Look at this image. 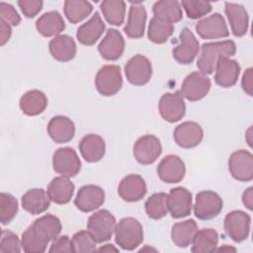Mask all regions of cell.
I'll return each instance as SVG.
<instances>
[{"label": "cell", "instance_id": "cell-1", "mask_svg": "<svg viewBox=\"0 0 253 253\" xmlns=\"http://www.w3.org/2000/svg\"><path fill=\"white\" fill-rule=\"evenodd\" d=\"M236 52V45L233 41L207 42L201 47V54L197 61V67L203 74H211L219 58L230 57Z\"/></svg>", "mask_w": 253, "mask_h": 253}, {"label": "cell", "instance_id": "cell-2", "mask_svg": "<svg viewBox=\"0 0 253 253\" xmlns=\"http://www.w3.org/2000/svg\"><path fill=\"white\" fill-rule=\"evenodd\" d=\"M115 241L122 249H135L143 241L142 225L133 217L122 218L116 226Z\"/></svg>", "mask_w": 253, "mask_h": 253}, {"label": "cell", "instance_id": "cell-3", "mask_svg": "<svg viewBox=\"0 0 253 253\" xmlns=\"http://www.w3.org/2000/svg\"><path fill=\"white\" fill-rule=\"evenodd\" d=\"M117 222L115 216L107 210H100L92 213L87 221V230L97 243L111 239L116 230Z\"/></svg>", "mask_w": 253, "mask_h": 253}, {"label": "cell", "instance_id": "cell-4", "mask_svg": "<svg viewBox=\"0 0 253 253\" xmlns=\"http://www.w3.org/2000/svg\"><path fill=\"white\" fill-rule=\"evenodd\" d=\"M123 85L121 68L118 65L108 64L102 66L95 78V86L97 91L106 97L117 94Z\"/></svg>", "mask_w": 253, "mask_h": 253}, {"label": "cell", "instance_id": "cell-5", "mask_svg": "<svg viewBox=\"0 0 253 253\" xmlns=\"http://www.w3.org/2000/svg\"><path fill=\"white\" fill-rule=\"evenodd\" d=\"M222 200L213 191H202L196 196L194 213L202 220H209L216 217L222 210Z\"/></svg>", "mask_w": 253, "mask_h": 253}, {"label": "cell", "instance_id": "cell-6", "mask_svg": "<svg viewBox=\"0 0 253 253\" xmlns=\"http://www.w3.org/2000/svg\"><path fill=\"white\" fill-rule=\"evenodd\" d=\"M53 170L67 178L76 176L81 169L80 159L71 147H60L53 153L52 156Z\"/></svg>", "mask_w": 253, "mask_h": 253}, {"label": "cell", "instance_id": "cell-7", "mask_svg": "<svg viewBox=\"0 0 253 253\" xmlns=\"http://www.w3.org/2000/svg\"><path fill=\"white\" fill-rule=\"evenodd\" d=\"M162 152V146L158 137L152 134L140 136L133 145V156L142 165H149L156 161Z\"/></svg>", "mask_w": 253, "mask_h": 253}, {"label": "cell", "instance_id": "cell-8", "mask_svg": "<svg viewBox=\"0 0 253 253\" xmlns=\"http://www.w3.org/2000/svg\"><path fill=\"white\" fill-rule=\"evenodd\" d=\"M224 230L235 242L245 240L250 232L251 217L242 211H232L224 217Z\"/></svg>", "mask_w": 253, "mask_h": 253}, {"label": "cell", "instance_id": "cell-9", "mask_svg": "<svg viewBox=\"0 0 253 253\" xmlns=\"http://www.w3.org/2000/svg\"><path fill=\"white\" fill-rule=\"evenodd\" d=\"M125 74L130 84L134 86H142L151 78V63L144 55L136 54L126 62L125 66Z\"/></svg>", "mask_w": 253, "mask_h": 253}, {"label": "cell", "instance_id": "cell-10", "mask_svg": "<svg viewBox=\"0 0 253 253\" xmlns=\"http://www.w3.org/2000/svg\"><path fill=\"white\" fill-rule=\"evenodd\" d=\"M211 79L206 74L195 71L184 79L180 93L187 100L196 102L206 97L211 89Z\"/></svg>", "mask_w": 253, "mask_h": 253}, {"label": "cell", "instance_id": "cell-11", "mask_svg": "<svg viewBox=\"0 0 253 253\" xmlns=\"http://www.w3.org/2000/svg\"><path fill=\"white\" fill-rule=\"evenodd\" d=\"M228 170L231 176L237 181H251L253 179L252 153L244 149L234 151L228 159Z\"/></svg>", "mask_w": 253, "mask_h": 253}, {"label": "cell", "instance_id": "cell-12", "mask_svg": "<svg viewBox=\"0 0 253 253\" xmlns=\"http://www.w3.org/2000/svg\"><path fill=\"white\" fill-rule=\"evenodd\" d=\"M179 40V44L172 50L173 57L180 64H190L200 50L199 42L188 28H184L181 31Z\"/></svg>", "mask_w": 253, "mask_h": 253}, {"label": "cell", "instance_id": "cell-13", "mask_svg": "<svg viewBox=\"0 0 253 253\" xmlns=\"http://www.w3.org/2000/svg\"><path fill=\"white\" fill-rule=\"evenodd\" d=\"M159 113L163 120L168 123L180 121L186 112V106L182 94L177 91L174 93H165L159 101Z\"/></svg>", "mask_w": 253, "mask_h": 253}, {"label": "cell", "instance_id": "cell-14", "mask_svg": "<svg viewBox=\"0 0 253 253\" xmlns=\"http://www.w3.org/2000/svg\"><path fill=\"white\" fill-rule=\"evenodd\" d=\"M195 28L198 35L205 40L222 39L229 35L224 18L218 13L200 20Z\"/></svg>", "mask_w": 253, "mask_h": 253}, {"label": "cell", "instance_id": "cell-15", "mask_svg": "<svg viewBox=\"0 0 253 253\" xmlns=\"http://www.w3.org/2000/svg\"><path fill=\"white\" fill-rule=\"evenodd\" d=\"M105 202L104 190L97 185L81 187L74 200L76 208L83 212H90L100 208Z\"/></svg>", "mask_w": 253, "mask_h": 253}, {"label": "cell", "instance_id": "cell-16", "mask_svg": "<svg viewBox=\"0 0 253 253\" xmlns=\"http://www.w3.org/2000/svg\"><path fill=\"white\" fill-rule=\"evenodd\" d=\"M167 207L174 218L188 216L192 211V194L184 187L171 189L167 196Z\"/></svg>", "mask_w": 253, "mask_h": 253}, {"label": "cell", "instance_id": "cell-17", "mask_svg": "<svg viewBox=\"0 0 253 253\" xmlns=\"http://www.w3.org/2000/svg\"><path fill=\"white\" fill-rule=\"evenodd\" d=\"M186 168L183 160L174 154L166 155L157 166V174L161 181L173 184L183 180Z\"/></svg>", "mask_w": 253, "mask_h": 253}, {"label": "cell", "instance_id": "cell-18", "mask_svg": "<svg viewBox=\"0 0 253 253\" xmlns=\"http://www.w3.org/2000/svg\"><path fill=\"white\" fill-rule=\"evenodd\" d=\"M173 137L180 147L193 148L201 143L204 137V131L199 124L195 122H184L176 126Z\"/></svg>", "mask_w": 253, "mask_h": 253}, {"label": "cell", "instance_id": "cell-19", "mask_svg": "<svg viewBox=\"0 0 253 253\" xmlns=\"http://www.w3.org/2000/svg\"><path fill=\"white\" fill-rule=\"evenodd\" d=\"M147 188L144 179L137 174H130L122 179L118 187L119 196L126 202L140 201L146 194Z\"/></svg>", "mask_w": 253, "mask_h": 253}, {"label": "cell", "instance_id": "cell-20", "mask_svg": "<svg viewBox=\"0 0 253 253\" xmlns=\"http://www.w3.org/2000/svg\"><path fill=\"white\" fill-rule=\"evenodd\" d=\"M214 71L215 83L220 87L228 88L232 87L237 82L240 73V65L236 60L223 56L217 61Z\"/></svg>", "mask_w": 253, "mask_h": 253}, {"label": "cell", "instance_id": "cell-21", "mask_svg": "<svg viewBox=\"0 0 253 253\" xmlns=\"http://www.w3.org/2000/svg\"><path fill=\"white\" fill-rule=\"evenodd\" d=\"M98 50L107 60L119 59L125 50V40L116 29H109L106 36L98 45Z\"/></svg>", "mask_w": 253, "mask_h": 253}, {"label": "cell", "instance_id": "cell-22", "mask_svg": "<svg viewBox=\"0 0 253 253\" xmlns=\"http://www.w3.org/2000/svg\"><path fill=\"white\" fill-rule=\"evenodd\" d=\"M46 130L54 142L65 143L74 137L75 126L69 118L64 116H55L48 122Z\"/></svg>", "mask_w": 253, "mask_h": 253}, {"label": "cell", "instance_id": "cell-23", "mask_svg": "<svg viewBox=\"0 0 253 253\" xmlns=\"http://www.w3.org/2000/svg\"><path fill=\"white\" fill-rule=\"evenodd\" d=\"M146 10L140 2H134L129 8L127 22L124 28L126 35L130 39H139L143 36L146 23Z\"/></svg>", "mask_w": 253, "mask_h": 253}, {"label": "cell", "instance_id": "cell-24", "mask_svg": "<svg viewBox=\"0 0 253 253\" xmlns=\"http://www.w3.org/2000/svg\"><path fill=\"white\" fill-rule=\"evenodd\" d=\"M224 12L230 24L232 34L235 37H243L248 30L249 17L246 9L236 3L225 2Z\"/></svg>", "mask_w": 253, "mask_h": 253}, {"label": "cell", "instance_id": "cell-25", "mask_svg": "<svg viewBox=\"0 0 253 253\" xmlns=\"http://www.w3.org/2000/svg\"><path fill=\"white\" fill-rule=\"evenodd\" d=\"M105 31V24L98 12L89 21L81 25L76 33V38L84 45H93Z\"/></svg>", "mask_w": 253, "mask_h": 253}, {"label": "cell", "instance_id": "cell-26", "mask_svg": "<svg viewBox=\"0 0 253 253\" xmlns=\"http://www.w3.org/2000/svg\"><path fill=\"white\" fill-rule=\"evenodd\" d=\"M79 150L85 161L90 163L98 162L105 155V141L100 135L89 133L80 140Z\"/></svg>", "mask_w": 253, "mask_h": 253}, {"label": "cell", "instance_id": "cell-27", "mask_svg": "<svg viewBox=\"0 0 253 253\" xmlns=\"http://www.w3.org/2000/svg\"><path fill=\"white\" fill-rule=\"evenodd\" d=\"M52 57L61 62H67L76 55V43L68 35H58L54 37L48 44Z\"/></svg>", "mask_w": 253, "mask_h": 253}, {"label": "cell", "instance_id": "cell-28", "mask_svg": "<svg viewBox=\"0 0 253 253\" xmlns=\"http://www.w3.org/2000/svg\"><path fill=\"white\" fill-rule=\"evenodd\" d=\"M74 189V184L69 180V178L59 176L50 181L47 186L46 193L50 201L58 205H64L71 200Z\"/></svg>", "mask_w": 253, "mask_h": 253}, {"label": "cell", "instance_id": "cell-29", "mask_svg": "<svg viewBox=\"0 0 253 253\" xmlns=\"http://www.w3.org/2000/svg\"><path fill=\"white\" fill-rule=\"evenodd\" d=\"M50 205L47 193L41 188H34L22 196V207L31 214H40L45 211Z\"/></svg>", "mask_w": 253, "mask_h": 253}, {"label": "cell", "instance_id": "cell-30", "mask_svg": "<svg viewBox=\"0 0 253 253\" xmlns=\"http://www.w3.org/2000/svg\"><path fill=\"white\" fill-rule=\"evenodd\" d=\"M36 28L43 37H56L65 29V23L57 11H49L37 20Z\"/></svg>", "mask_w": 253, "mask_h": 253}, {"label": "cell", "instance_id": "cell-31", "mask_svg": "<svg viewBox=\"0 0 253 253\" xmlns=\"http://www.w3.org/2000/svg\"><path fill=\"white\" fill-rule=\"evenodd\" d=\"M19 106L25 115L38 116L45 110L47 98L44 93L40 90H30L21 97Z\"/></svg>", "mask_w": 253, "mask_h": 253}, {"label": "cell", "instance_id": "cell-32", "mask_svg": "<svg viewBox=\"0 0 253 253\" xmlns=\"http://www.w3.org/2000/svg\"><path fill=\"white\" fill-rule=\"evenodd\" d=\"M197 231L198 224L194 219L176 222L171 229V239L176 246L185 248L192 243Z\"/></svg>", "mask_w": 253, "mask_h": 253}, {"label": "cell", "instance_id": "cell-33", "mask_svg": "<svg viewBox=\"0 0 253 253\" xmlns=\"http://www.w3.org/2000/svg\"><path fill=\"white\" fill-rule=\"evenodd\" d=\"M152 12L155 18L174 24L182 20L181 4L176 0H161L154 3Z\"/></svg>", "mask_w": 253, "mask_h": 253}, {"label": "cell", "instance_id": "cell-34", "mask_svg": "<svg viewBox=\"0 0 253 253\" xmlns=\"http://www.w3.org/2000/svg\"><path fill=\"white\" fill-rule=\"evenodd\" d=\"M32 226L47 242L54 240L59 235L62 228L59 218L53 214H44L37 218Z\"/></svg>", "mask_w": 253, "mask_h": 253}, {"label": "cell", "instance_id": "cell-35", "mask_svg": "<svg viewBox=\"0 0 253 253\" xmlns=\"http://www.w3.org/2000/svg\"><path fill=\"white\" fill-rule=\"evenodd\" d=\"M218 243V234L212 228L198 230L192 241V252L206 253L215 251Z\"/></svg>", "mask_w": 253, "mask_h": 253}, {"label": "cell", "instance_id": "cell-36", "mask_svg": "<svg viewBox=\"0 0 253 253\" xmlns=\"http://www.w3.org/2000/svg\"><path fill=\"white\" fill-rule=\"evenodd\" d=\"M64 15L71 24H76L87 18L93 11V6L89 1L67 0L63 7Z\"/></svg>", "mask_w": 253, "mask_h": 253}, {"label": "cell", "instance_id": "cell-37", "mask_svg": "<svg viewBox=\"0 0 253 253\" xmlns=\"http://www.w3.org/2000/svg\"><path fill=\"white\" fill-rule=\"evenodd\" d=\"M101 11L111 25L120 26L125 21L126 3L122 0H105L100 5Z\"/></svg>", "mask_w": 253, "mask_h": 253}, {"label": "cell", "instance_id": "cell-38", "mask_svg": "<svg viewBox=\"0 0 253 253\" xmlns=\"http://www.w3.org/2000/svg\"><path fill=\"white\" fill-rule=\"evenodd\" d=\"M173 31V24L153 17L149 22L147 37L154 43H164L172 36Z\"/></svg>", "mask_w": 253, "mask_h": 253}, {"label": "cell", "instance_id": "cell-39", "mask_svg": "<svg viewBox=\"0 0 253 253\" xmlns=\"http://www.w3.org/2000/svg\"><path fill=\"white\" fill-rule=\"evenodd\" d=\"M167 194L160 192L151 195L145 202V212L152 219H160L168 212Z\"/></svg>", "mask_w": 253, "mask_h": 253}, {"label": "cell", "instance_id": "cell-40", "mask_svg": "<svg viewBox=\"0 0 253 253\" xmlns=\"http://www.w3.org/2000/svg\"><path fill=\"white\" fill-rule=\"evenodd\" d=\"M21 244L22 249L27 253H42L45 251L48 242L30 225L22 234Z\"/></svg>", "mask_w": 253, "mask_h": 253}, {"label": "cell", "instance_id": "cell-41", "mask_svg": "<svg viewBox=\"0 0 253 253\" xmlns=\"http://www.w3.org/2000/svg\"><path fill=\"white\" fill-rule=\"evenodd\" d=\"M18 211L17 199L9 193L0 194V221L8 224L16 216Z\"/></svg>", "mask_w": 253, "mask_h": 253}, {"label": "cell", "instance_id": "cell-42", "mask_svg": "<svg viewBox=\"0 0 253 253\" xmlns=\"http://www.w3.org/2000/svg\"><path fill=\"white\" fill-rule=\"evenodd\" d=\"M72 248L74 253H87L97 250L96 241L88 230H79L72 236Z\"/></svg>", "mask_w": 253, "mask_h": 253}, {"label": "cell", "instance_id": "cell-43", "mask_svg": "<svg viewBox=\"0 0 253 253\" xmlns=\"http://www.w3.org/2000/svg\"><path fill=\"white\" fill-rule=\"evenodd\" d=\"M181 5L190 19L202 18L211 11V4L203 0H182Z\"/></svg>", "mask_w": 253, "mask_h": 253}, {"label": "cell", "instance_id": "cell-44", "mask_svg": "<svg viewBox=\"0 0 253 253\" xmlns=\"http://www.w3.org/2000/svg\"><path fill=\"white\" fill-rule=\"evenodd\" d=\"M21 241L17 234L10 230H2L0 240V252L1 253H19L21 252Z\"/></svg>", "mask_w": 253, "mask_h": 253}, {"label": "cell", "instance_id": "cell-45", "mask_svg": "<svg viewBox=\"0 0 253 253\" xmlns=\"http://www.w3.org/2000/svg\"><path fill=\"white\" fill-rule=\"evenodd\" d=\"M0 20L6 22L10 26H18L21 22V17L11 4L0 2Z\"/></svg>", "mask_w": 253, "mask_h": 253}, {"label": "cell", "instance_id": "cell-46", "mask_svg": "<svg viewBox=\"0 0 253 253\" xmlns=\"http://www.w3.org/2000/svg\"><path fill=\"white\" fill-rule=\"evenodd\" d=\"M42 1L41 0H19L18 5L21 11L27 18H34L42 8Z\"/></svg>", "mask_w": 253, "mask_h": 253}, {"label": "cell", "instance_id": "cell-47", "mask_svg": "<svg viewBox=\"0 0 253 253\" xmlns=\"http://www.w3.org/2000/svg\"><path fill=\"white\" fill-rule=\"evenodd\" d=\"M49 252H59V253H70L73 252L72 248V241L67 235H61L57 236L54 240H52V243L50 245V248L48 250Z\"/></svg>", "mask_w": 253, "mask_h": 253}, {"label": "cell", "instance_id": "cell-48", "mask_svg": "<svg viewBox=\"0 0 253 253\" xmlns=\"http://www.w3.org/2000/svg\"><path fill=\"white\" fill-rule=\"evenodd\" d=\"M253 69L251 67L247 68L245 70V72L243 73V76H242V80H241V86H242V89L243 91L249 95V96H252L253 92Z\"/></svg>", "mask_w": 253, "mask_h": 253}, {"label": "cell", "instance_id": "cell-49", "mask_svg": "<svg viewBox=\"0 0 253 253\" xmlns=\"http://www.w3.org/2000/svg\"><path fill=\"white\" fill-rule=\"evenodd\" d=\"M12 34L11 26L6 22L0 20V44L4 45L10 39Z\"/></svg>", "mask_w": 253, "mask_h": 253}, {"label": "cell", "instance_id": "cell-50", "mask_svg": "<svg viewBox=\"0 0 253 253\" xmlns=\"http://www.w3.org/2000/svg\"><path fill=\"white\" fill-rule=\"evenodd\" d=\"M242 203L249 211L252 210L253 208V188L252 187H249L247 190L243 192Z\"/></svg>", "mask_w": 253, "mask_h": 253}, {"label": "cell", "instance_id": "cell-51", "mask_svg": "<svg viewBox=\"0 0 253 253\" xmlns=\"http://www.w3.org/2000/svg\"><path fill=\"white\" fill-rule=\"evenodd\" d=\"M98 251H100V252H118L119 249L116 248L113 244H106V245L100 247L98 249Z\"/></svg>", "mask_w": 253, "mask_h": 253}]
</instances>
